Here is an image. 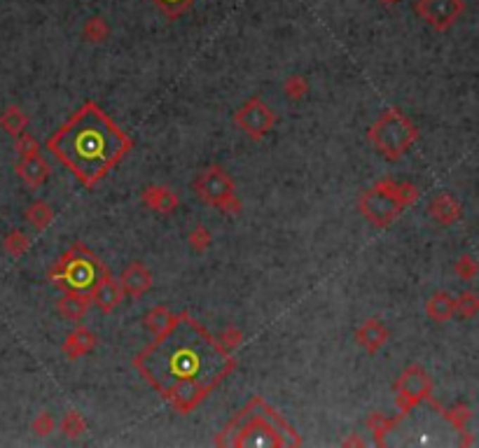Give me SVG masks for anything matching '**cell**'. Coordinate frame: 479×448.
Wrapping results in <instances>:
<instances>
[{"mask_svg":"<svg viewBox=\"0 0 479 448\" xmlns=\"http://www.w3.org/2000/svg\"><path fill=\"white\" fill-rule=\"evenodd\" d=\"M463 0H419L416 14L435 31H447L463 14Z\"/></svg>","mask_w":479,"mask_h":448,"instance_id":"obj_9","label":"cell"},{"mask_svg":"<svg viewBox=\"0 0 479 448\" xmlns=\"http://www.w3.org/2000/svg\"><path fill=\"white\" fill-rule=\"evenodd\" d=\"M122 288H124V292H129L134 299L143 297L145 292L152 288L150 271L145 269L141 262L129 264V267L124 269V274H122Z\"/></svg>","mask_w":479,"mask_h":448,"instance_id":"obj_12","label":"cell"},{"mask_svg":"<svg viewBox=\"0 0 479 448\" xmlns=\"http://www.w3.org/2000/svg\"><path fill=\"white\" fill-rule=\"evenodd\" d=\"M26 248H28V236L24 231H19V229H14L10 231L5 236V250L10 252L12 257H19V255H24L26 252Z\"/></svg>","mask_w":479,"mask_h":448,"instance_id":"obj_22","label":"cell"},{"mask_svg":"<svg viewBox=\"0 0 479 448\" xmlns=\"http://www.w3.org/2000/svg\"><path fill=\"white\" fill-rule=\"evenodd\" d=\"M155 3H157L159 10L166 14V17L176 19V17H180V14H183L187 7L194 3V0H155Z\"/></svg>","mask_w":479,"mask_h":448,"instance_id":"obj_23","label":"cell"},{"mask_svg":"<svg viewBox=\"0 0 479 448\" xmlns=\"http://www.w3.org/2000/svg\"><path fill=\"white\" fill-rule=\"evenodd\" d=\"M52 418H49L47 414H42L38 416V421L33 423V430H35V435H47V432H52Z\"/></svg>","mask_w":479,"mask_h":448,"instance_id":"obj_31","label":"cell"},{"mask_svg":"<svg viewBox=\"0 0 479 448\" xmlns=\"http://www.w3.org/2000/svg\"><path fill=\"white\" fill-rule=\"evenodd\" d=\"M91 301H89V295H84V292H75V290H66V295H63L59 299V313L63 315L66 320H72V322H79L87 315V311H89Z\"/></svg>","mask_w":479,"mask_h":448,"instance_id":"obj_14","label":"cell"},{"mask_svg":"<svg viewBox=\"0 0 479 448\" xmlns=\"http://www.w3.org/2000/svg\"><path fill=\"white\" fill-rule=\"evenodd\" d=\"M416 201V187L386 180L376 182L360 196V210L374 226H386L397 217V212Z\"/></svg>","mask_w":479,"mask_h":448,"instance_id":"obj_4","label":"cell"},{"mask_svg":"<svg viewBox=\"0 0 479 448\" xmlns=\"http://www.w3.org/2000/svg\"><path fill=\"white\" fill-rule=\"evenodd\" d=\"M190 243H192L194 250H199V252H204V250L210 245V236H208V231H206V226H204V224H199L197 229L192 231Z\"/></svg>","mask_w":479,"mask_h":448,"instance_id":"obj_30","label":"cell"},{"mask_svg":"<svg viewBox=\"0 0 479 448\" xmlns=\"http://www.w3.org/2000/svg\"><path fill=\"white\" fill-rule=\"evenodd\" d=\"M426 311L435 322H445L454 315V299L449 297L447 292H435L430 301H428Z\"/></svg>","mask_w":479,"mask_h":448,"instance_id":"obj_18","label":"cell"},{"mask_svg":"<svg viewBox=\"0 0 479 448\" xmlns=\"http://www.w3.org/2000/svg\"><path fill=\"white\" fill-rule=\"evenodd\" d=\"M224 435H234L227 444L231 446H300V437L276 416L267 404L255 397L234 418Z\"/></svg>","mask_w":479,"mask_h":448,"instance_id":"obj_3","label":"cell"},{"mask_svg":"<svg viewBox=\"0 0 479 448\" xmlns=\"http://www.w3.org/2000/svg\"><path fill=\"white\" fill-rule=\"evenodd\" d=\"M94 343H96V339H94L91 332H87V329H77V332L70 334L68 341L63 343V352H66L70 359H77L82 352L91 350Z\"/></svg>","mask_w":479,"mask_h":448,"instance_id":"obj_19","label":"cell"},{"mask_svg":"<svg viewBox=\"0 0 479 448\" xmlns=\"http://www.w3.org/2000/svg\"><path fill=\"white\" fill-rule=\"evenodd\" d=\"M475 311H477V297L473 295V292H468V295H463L461 299L454 301V313L470 318V315H473Z\"/></svg>","mask_w":479,"mask_h":448,"instance_id":"obj_26","label":"cell"},{"mask_svg":"<svg viewBox=\"0 0 479 448\" xmlns=\"http://www.w3.org/2000/svg\"><path fill=\"white\" fill-rule=\"evenodd\" d=\"M367 136L381 157H386L388 161H395L416 141V127L409 122L407 115H402L397 108H390L379 115V120L372 124Z\"/></svg>","mask_w":479,"mask_h":448,"instance_id":"obj_6","label":"cell"},{"mask_svg":"<svg viewBox=\"0 0 479 448\" xmlns=\"http://www.w3.org/2000/svg\"><path fill=\"white\" fill-rule=\"evenodd\" d=\"M106 35H108V26H106V21H103V19H91V21H87V26H84V38L89 40V42H101V40H106Z\"/></svg>","mask_w":479,"mask_h":448,"instance_id":"obj_25","label":"cell"},{"mask_svg":"<svg viewBox=\"0 0 479 448\" xmlns=\"http://www.w3.org/2000/svg\"><path fill=\"white\" fill-rule=\"evenodd\" d=\"M234 124L241 127L250 138H264L276 124V115L267 108V103L262 98H250L245 105H241L234 113Z\"/></svg>","mask_w":479,"mask_h":448,"instance_id":"obj_8","label":"cell"},{"mask_svg":"<svg viewBox=\"0 0 479 448\" xmlns=\"http://www.w3.org/2000/svg\"><path fill=\"white\" fill-rule=\"evenodd\" d=\"M47 150L87 187H94L132 150L129 136L101 110L87 101L47 141Z\"/></svg>","mask_w":479,"mask_h":448,"instance_id":"obj_2","label":"cell"},{"mask_svg":"<svg viewBox=\"0 0 479 448\" xmlns=\"http://www.w3.org/2000/svg\"><path fill=\"white\" fill-rule=\"evenodd\" d=\"M143 201L148 203L152 210H162V212H171L178 205L176 196L166 187H148L143 194Z\"/></svg>","mask_w":479,"mask_h":448,"instance_id":"obj_17","label":"cell"},{"mask_svg":"<svg viewBox=\"0 0 479 448\" xmlns=\"http://www.w3.org/2000/svg\"><path fill=\"white\" fill-rule=\"evenodd\" d=\"M194 192L206 203H213L220 210L231 212V215L241 208V203H238V199L234 196V182H231V178L222 168H215V166L206 168V171L194 180Z\"/></svg>","mask_w":479,"mask_h":448,"instance_id":"obj_7","label":"cell"},{"mask_svg":"<svg viewBox=\"0 0 479 448\" xmlns=\"http://www.w3.org/2000/svg\"><path fill=\"white\" fill-rule=\"evenodd\" d=\"M355 339H358V343L367 352H376L383 343H386L388 332L383 329V325L379 320H367V322H362L360 329L355 332Z\"/></svg>","mask_w":479,"mask_h":448,"instance_id":"obj_15","label":"cell"},{"mask_svg":"<svg viewBox=\"0 0 479 448\" xmlns=\"http://www.w3.org/2000/svg\"><path fill=\"white\" fill-rule=\"evenodd\" d=\"M26 217L35 229H45V226L52 222V208H49L45 201H35V203L28 205Z\"/></svg>","mask_w":479,"mask_h":448,"instance_id":"obj_21","label":"cell"},{"mask_svg":"<svg viewBox=\"0 0 479 448\" xmlns=\"http://www.w3.org/2000/svg\"><path fill=\"white\" fill-rule=\"evenodd\" d=\"M26 124H28V117L21 113L17 105H10L0 113V127H3V131H7L10 136H19L21 131L26 129Z\"/></svg>","mask_w":479,"mask_h":448,"instance_id":"obj_20","label":"cell"},{"mask_svg":"<svg viewBox=\"0 0 479 448\" xmlns=\"http://www.w3.org/2000/svg\"><path fill=\"white\" fill-rule=\"evenodd\" d=\"M456 271H459L461 276H466V278H473L475 276V262H473V257H463V260H459V264H456Z\"/></svg>","mask_w":479,"mask_h":448,"instance_id":"obj_32","label":"cell"},{"mask_svg":"<svg viewBox=\"0 0 479 448\" xmlns=\"http://www.w3.org/2000/svg\"><path fill=\"white\" fill-rule=\"evenodd\" d=\"M91 299L96 301L103 313H110L122 304V299H124V288H122V283L113 281L110 274H108L103 281L91 290Z\"/></svg>","mask_w":479,"mask_h":448,"instance_id":"obj_11","label":"cell"},{"mask_svg":"<svg viewBox=\"0 0 479 448\" xmlns=\"http://www.w3.org/2000/svg\"><path fill=\"white\" fill-rule=\"evenodd\" d=\"M286 94H288V98L300 101V98L304 96V94H307V79H304L302 75L288 77V82H286Z\"/></svg>","mask_w":479,"mask_h":448,"instance_id":"obj_28","label":"cell"},{"mask_svg":"<svg viewBox=\"0 0 479 448\" xmlns=\"http://www.w3.org/2000/svg\"><path fill=\"white\" fill-rule=\"evenodd\" d=\"M106 276L108 269L79 243L70 248L68 255L61 262H56V267L52 269V278L56 281V285H61L63 290L84 292V295H91V290Z\"/></svg>","mask_w":479,"mask_h":448,"instance_id":"obj_5","label":"cell"},{"mask_svg":"<svg viewBox=\"0 0 479 448\" xmlns=\"http://www.w3.org/2000/svg\"><path fill=\"white\" fill-rule=\"evenodd\" d=\"M134 366L173 409L190 414L229 376L236 362L190 313H180L166 320Z\"/></svg>","mask_w":479,"mask_h":448,"instance_id":"obj_1","label":"cell"},{"mask_svg":"<svg viewBox=\"0 0 479 448\" xmlns=\"http://www.w3.org/2000/svg\"><path fill=\"white\" fill-rule=\"evenodd\" d=\"M461 203L452 194H438L430 201V215L440 224H454L456 219H461Z\"/></svg>","mask_w":479,"mask_h":448,"instance_id":"obj_16","label":"cell"},{"mask_svg":"<svg viewBox=\"0 0 479 448\" xmlns=\"http://www.w3.org/2000/svg\"><path fill=\"white\" fill-rule=\"evenodd\" d=\"M61 430H63V435H66V437H79V435H82V430H84L82 416L75 414V411H70V414H66V418H63Z\"/></svg>","mask_w":479,"mask_h":448,"instance_id":"obj_24","label":"cell"},{"mask_svg":"<svg viewBox=\"0 0 479 448\" xmlns=\"http://www.w3.org/2000/svg\"><path fill=\"white\" fill-rule=\"evenodd\" d=\"M428 392H430V380L421 366L414 364L397 380V407L402 411H409L423 397H428Z\"/></svg>","mask_w":479,"mask_h":448,"instance_id":"obj_10","label":"cell"},{"mask_svg":"<svg viewBox=\"0 0 479 448\" xmlns=\"http://www.w3.org/2000/svg\"><path fill=\"white\" fill-rule=\"evenodd\" d=\"M17 152L21 154V157H31V154H38L40 148H38V143H35V138L31 134H19V141H17Z\"/></svg>","mask_w":479,"mask_h":448,"instance_id":"obj_29","label":"cell"},{"mask_svg":"<svg viewBox=\"0 0 479 448\" xmlns=\"http://www.w3.org/2000/svg\"><path fill=\"white\" fill-rule=\"evenodd\" d=\"M381 3H383V5H395L397 0H381Z\"/></svg>","mask_w":479,"mask_h":448,"instance_id":"obj_33","label":"cell"},{"mask_svg":"<svg viewBox=\"0 0 479 448\" xmlns=\"http://www.w3.org/2000/svg\"><path fill=\"white\" fill-rule=\"evenodd\" d=\"M169 318H171L169 311H166V308H162V306H157V308H152V311L148 313V318H145V325H148L150 329H155V334H157L159 329L166 325V320H169Z\"/></svg>","mask_w":479,"mask_h":448,"instance_id":"obj_27","label":"cell"},{"mask_svg":"<svg viewBox=\"0 0 479 448\" xmlns=\"http://www.w3.org/2000/svg\"><path fill=\"white\" fill-rule=\"evenodd\" d=\"M17 173L28 187H40L42 182L47 180L49 166L45 164V159H42L38 152V154H31V157H21V161L17 164Z\"/></svg>","mask_w":479,"mask_h":448,"instance_id":"obj_13","label":"cell"}]
</instances>
